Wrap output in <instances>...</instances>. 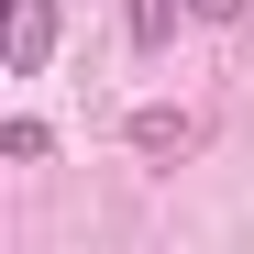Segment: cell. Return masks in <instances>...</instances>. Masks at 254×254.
<instances>
[{
    "label": "cell",
    "mask_w": 254,
    "mask_h": 254,
    "mask_svg": "<svg viewBox=\"0 0 254 254\" xmlns=\"http://www.w3.org/2000/svg\"><path fill=\"white\" fill-rule=\"evenodd\" d=\"M45 56H56V0H0V66L45 77Z\"/></svg>",
    "instance_id": "obj_1"
},
{
    "label": "cell",
    "mask_w": 254,
    "mask_h": 254,
    "mask_svg": "<svg viewBox=\"0 0 254 254\" xmlns=\"http://www.w3.org/2000/svg\"><path fill=\"white\" fill-rule=\"evenodd\" d=\"M188 144H199V111H166V100L133 111V155H188Z\"/></svg>",
    "instance_id": "obj_2"
},
{
    "label": "cell",
    "mask_w": 254,
    "mask_h": 254,
    "mask_svg": "<svg viewBox=\"0 0 254 254\" xmlns=\"http://www.w3.org/2000/svg\"><path fill=\"white\" fill-rule=\"evenodd\" d=\"M0 155H11V166H45L56 133H45V122H0Z\"/></svg>",
    "instance_id": "obj_3"
},
{
    "label": "cell",
    "mask_w": 254,
    "mask_h": 254,
    "mask_svg": "<svg viewBox=\"0 0 254 254\" xmlns=\"http://www.w3.org/2000/svg\"><path fill=\"white\" fill-rule=\"evenodd\" d=\"M166 33H177V0H133V45L155 56V45H166Z\"/></svg>",
    "instance_id": "obj_4"
},
{
    "label": "cell",
    "mask_w": 254,
    "mask_h": 254,
    "mask_svg": "<svg viewBox=\"0 0 254 254\" xmlns=\"http://www.w3.org/2000/svg\"><path fill=\"white\" fill-rule=\"evenodd\" d=\"M188 11H199V22H243V0H188Z\"/></svg>",
    "instance_id": "obj_5"
}]
</instances>
